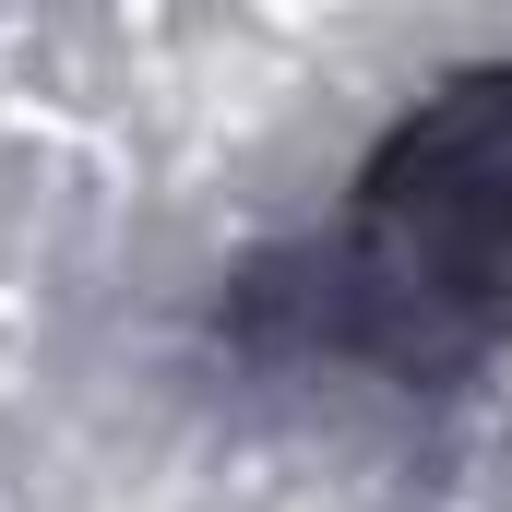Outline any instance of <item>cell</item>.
I'll use <instances>...</instances> for the list:
<instances>
[{"label":"cell","instance_id":"obj_1","mask_svg":"<svg viewBox=\"0 0 512 512\" xmlns=\"http://www.w3.org/2000/svg\"><path fill=\"white\" fill-rule=\"evenodd\" d=\"M322 322L393 370H453L512 334V72L429 96L358 179V227L322 262Z\"/></svg>","mask_w":512,"mask_h":512}]
</instances>
